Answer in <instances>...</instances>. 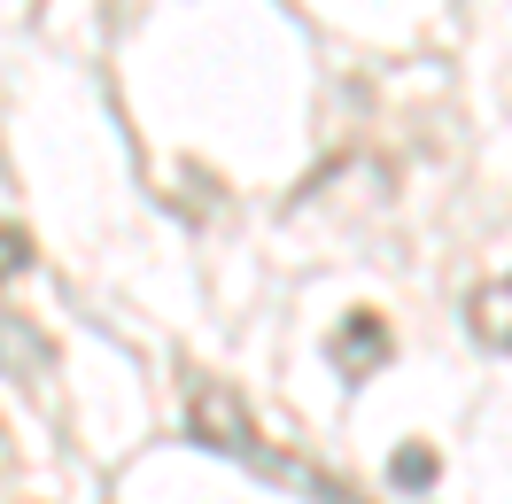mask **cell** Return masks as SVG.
Masks as SVG:
<instances>
[{
  "instance_id": "obj_3",
  "label": "cell",
  "mask_w": 512,
  "mask_h": 504,
  "mask_svg": "<svg viewBox=\"0 0 512 504\" xmlns=\"http://www.w3.org/2000/svg\"><path fill=\"white\" fill-rule=\"evenodd\" d=\"M474 334L489 349H512V280H489L474 295Z\"/></svg>"
},
{
  "instance_id": "obj_1",
  "label": "cell",
  "mask_w": 512,
  "mask_h": 504,
  "mask_svg": "<svg viewBox=\"0 0 512 504\" xmlns=\"http://www.w3.org/2000/svg\"><path fill=\"white\" fill-rule=\"evenodd\" d=\"M187 419H194V442H210V450H233V458H249L256 442V419L249 404L225 388V380H194V396H187Z\"/></svg>"
},
{
  "instance_id": "obj_4",
  "label": "cell",
  "mask_w": 512,
  "mask_h": 504,
  "mask_svg": "<svg viewBox=\"0 0 512 504\" xmlns=\"http://www.w3.org/2000/svg\"><path fill=\"white\" fill-rule=\"evenodd\" d=\"M396 473H404V481H427V473H435V458H427V450H404V458H396Z\"/></svg>"
},
{
  "instance_id": "obj_2",
  "label": "cell",
  "mask_w": 512,
  "mask_h": 504,
  "mask_svg": "<svg viewBox=\"0 0 512 504\" xmlns=\"http://www.w3.org/2000/svg\"><path fill=\"white\" fill-rule=\"evenodd\" d=\"M334 365H342V380H365L388 365V326L381 311H350L342 326H334Z\"/></svg>"
}]
</instances>
